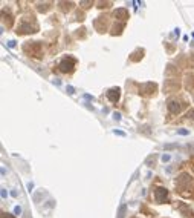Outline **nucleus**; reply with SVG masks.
Listing matches in <instances>:
<instances>
[{
  "instance_id": "f03ea898",
  "label": "nucleus",
  "mask_w": 194,
  "mask_h": 218,
  "mask_svg": "<svg viewBox=\"0 0 194 218\" xmlns=\"http://www.w3.org/2000/svg\"><path fill=\"white\" fill-rule=\"evenodd\" d=\"M167 189H164V187H158L156 189V192H155V197H156V200L158 203H164V201L167 200Z\"/></svg>"
},
{
  "instance_id": "20e7f679",
  "label": "nucleus",
  "mask_w": 194,
  "mask_h": 218,
  "mask_svg": "<svg viewBox=\"0 0 194 218\" xmlns=\"http://www.w3.org/2000/svg\"><path fill=\"white\" fill-rule=\"evenodd\" d=\"M168 109H170L173 114H177V112L180 111V105H179V102H177V100H171V102L168 103Z\"/></svg>"
},
{
  "instance_id": "6e6552de",
  "label": "nucleus",
  "mask_w": 194,
  "mask_h": 218,
  "mask_svg": "<svg viewBox=\"0 0 194 218\" xmlns=\"http://www.w3.org/2000/svg\"><path fill=\"white\" fill-rule=\"evenodd\" d=\"M6 195H8V192H6V191H5V189H2V197H3V198H5V197H6Z\"/></svg>"
},
{
  "instance_id": "39448f33",
  "label": "nucleus",
  "mask_w": 194,
  "mask_h": 218,
  "mask_svg": "<svg viewBox=\"0 0 194 218\" xmlns=\"http://www.w3.org/2000/svg\"><path fill=\"white\" fill-rule=\"evenodd\" d=\"M14 212H16V215H20V214H21V207H20V206H17V207L14 209Z\"/></svg>"
},
{
  "instance_id": "0eeeda50",
  "label": "nucleus",
  "mask_w": 194,
  "mask_h": 218,
  "mask_svg": "<svg viewBox=\"0 0 194 218\" xmlns=\"http://www.w3.org/2000/svg\"><path fill=\"white\" fill-rule=\"evenodd\" d=\"M162 160H164V161H170V155H164Z\"/></svg>"
},
{
  "instance_id": "7ed1b4c3",
  "label": "nucleus",
  "mask_w": 194,
  "mask_h": 218,
  "mask_svg": "<svg viewBox=\"0 0 194 218\" xmlns=\"http://www.w3.org/2000/svg\"><path fill=\"white\" fill-rule=\"evenodd\" d=\"M107 97L110 98L112 103H116L118 98H119V88H113V89H110V91L107 92Z\"/></svg>"
},
{
  "instance_id": "423d86ee",
  "label": "nucleus",
  "mask_w": 194,
  "mask_h": 218,
  "mask_svg": "<svg viewBox=\"0 0 194 218\" xmlns=\"http://www.w3.org/2000/svg\"><path fill=\"white\" fill-rule=\"evenodd\" d=\"M124 211H125V207L122 206V207H121V211H119V217H118V218H124Z\"/></svg>"
},
{
  "instance_id": "f257e3e1",
  "label": "nucleus",
  "mask_w": 194,
  "mask_h": 218,
  "mask_svg": "<svg viewBox=\"0 0 194 218\" xmlns=\"http://www.w3.org/2000/svg\"><path fill=\"white\" fill-rule=\"evenodd\" d=\"M73 66H75V58H73V57H64V58L60 62V65H58L60 71H63V72L72 71Z\"/></svg>"
},
{
  "instance_id": "1a4fd4ad",
  "label": "nucleus",
  "mask_w": 194,
  "mask_h": 218,
  "mask_svg": "<svg viewBox=\"0 0 194 218\" xmlns=\"http://www.w3.org/2000/svg\"><path fill=\"white\" fill-rule=\"evenodd\" d=\"M2 215H3V217H2V218H12V217H11V215H9V214H2Z\"/></svg>"
}]
</instances>
